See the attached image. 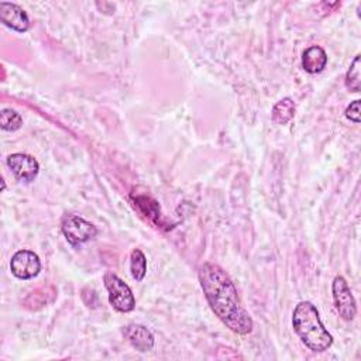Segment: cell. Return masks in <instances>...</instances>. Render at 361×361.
Listing matches in <instances>:
<instances>
[{"label":"cell","mask_w":361,"mask_h":361,"mask_svg":"<svg viewBox=\"0 0 361 361\" xmlns=\"http://www.w3.org/2000/svg\"><path fill=\"white\" fill-rule=\"evenodd\" d=\"M203 293L214 314L234 333L248 334L252 320L240 303L237 289L228 275L216 264L206 262L199 271Z\"/></svg>","instance_id":"cell-1"},{"label":"cell","mask_w":361,"mask_h":361,"mask_svg":"<svg viewBox=\"0 0 361 361\" xmlns=\"http://www.w3.org/2000/svg\"><path fill=\"white\" fill-rule=\"evenodd\" d=\"M292 326L300 340L312 351H326L333 344V337L323 326L316 306L310 302L296 305L292 314Z\"/></svg>","instance_id":"cell-2"},{"label":"cell","mask_w":361,"mask_h":361,"mask_svg":"<svg viewBox=\"0 0 361 361\" xmlns=\"http://www.w3.org/2000/svg\"><path fill=\"white\" fill-rule=\"evenodd\" d=\"M104 286L109 292V300L117 312L127 313L134 309L135 299L130 286L116 274L107 272L104 275Z\"/></svg>","instance_id":"cell-3"},{"label":"cell","mask_w":361,"mask_h":361,"mask_svg":"<svg viewBox=\"0 0 361 361\" xmlns=\"http://www.w3.org/2000/svg\"><path fill=\"white\" fill-rule=\"evenodd\" d=\"M61 228L68 243L72 245L86 243L97 234V228L90 221L75 214H65L61 221Z\"/></svg>","instance_id":"cell-4"},{"label":"cell","mask_w":361,"mask_h":361,"mask_svg":"<svg viewBox=\"0 0 361 361\" xmlns=\"http://www.w3.org/2000/svg\"><path fill=\"white\" fill-rule=\"evenodd\" d=\"M331 292H333L334 306H336L338 314L344 320H353L354 316L357 314V303H355V299H354V296L350 290V286H348L347 281L343 276L337 275L333 279Z\"/></svg>","instance_id":"cell-5"},{"label":"cell","mask_w":361,"mask_h":361,"mask_svg":"<svg viewBox=\"0 0 361 361\" xmlns=\"http://www.w3.org/2000/svg\"><path fill=\"white\" fill-rule=\"evenodd\" d=\"M10 269L18 279H31L41 271V261L34 251L20 250L10 259Z\"/></svg>","instance_id":"cell-6"},{"label":"cell","mask_w":361,"mask_h":361,"mask_svg":"<svg viewBox=\"0 0 361 361\" xmlns=\"http://www.w3.org/2000/svg\"><path fill=\"white\" fill-rule=\"evenodd\" d=\"M6 164L11 169L14 176L20 180L31 182L37 178L39 172V165L37 159L28 154H21V152L11 154L7 157Z\"/></svg>","instance_id":"cell-7"},{"label":"cell","mask_w":361,"mask_h":361,"mask_svg":"<svg viewBox=\"0 0 361 361\" xmlns=\"http://www.w3.org/2000/svg\"><path fill=\"white\" fill-rule=\"evenodd\" d=\"M0 20L4 25L18 32H25L30 28V20L27 13L14 3H0Z\"/></svg>","instance_id":"cell-8"},{"label":"cell","mask_w":361,"mask_h":361,"mask_svg":"<svg viewBox=\"0 0 361 361\" xmlns=\"http://www.w3.org/2000/svg\"><path fill=\"white\" fill-rule=\"evenodd\" d=\"M124 337L128 340V343L138 351L145 353L152 350L154 344H155V338L154 334L141 324H128L124 327L123 330Z\"/></svg>","instance_id":"cell-9"},{"label":"cell","mask_w":361,"mask_h":361,"mask_svg":"<svg viewBox=\"0 0 361 361\" xmlns=\"http://www.w3.org/2000/svg\"><path fill=\"white\" fill-rule=\"evenodd\" d=\"M327 55L319 45L309 47L302 55V66L307 73H319L326 68Z\"/></svg>","instance_id":"cell-10"},{"label":"cell","mask_w":361,"mask_h":361,"mask_svg":"<svg viewBox=\"0 0 361 361\" xmlns=\"http://www.w3.org/2000/svg\"><path fill=\"white\" fill-rule=\"evenodd\" d=\"M295 110H296V106H295V102L290 99V97H285L282 100H279L274 109H272V120L276 123V124H286L288 121H290L295 116Z\"/></svg>","instance_id":"cell-11"},{"label":"cell","mask_w":361,"mask_h":361,"mask_svg":"<svg viewBox=\"0 0 361 361\" xmlns=\"http://www.w3.org/2000/svg\"><path fill=\"white\" fill-rule=\"evenodd\" d=\"M130 271L135 281H142L147 272V258L144 252L138 248L131 251L130 255Z\"/></svg>","instance_id":"cell-12"},{"label":"cell","mask_w":361,"mask_h":361,"mask_svg":"<svg viewBox=\"0 0 361 361\" xmlns=\"http://www.w3.org/2000/svg\"><path fill=\"white\" fill-rule=\"evenodd\" d=\"M0 126L4 131H17L23 126V117L11 109H4L0 113Z\"/></svg>","instance_id":"cell-13"},{"label":"cell","mask_w":361,"mask_h":361,"mask_svg":"<svg viewBox=\"0 0 361 361\" xmlns=\"http://www.w3.org/2000/svg\"><path fill=\"white\" fill-rule=\"evenodd\" d=\"M345 86L351 92H360L361 87V73H360V55H357L345 73Z\"/></svg>","instance_id":"cell-14"},{"label":"cell","mask_w":361,"mask_h":361,"mask_svg":"<svg viewBox=\"0 0 361 361\" xmlns=\"http://www.w3.org/2000/svg\"><path fill=\"white\" fill-rule=\"evenodd\" d=\"M360 100H354L353 103H350V106H347L345 109V117L354 123H360Z\"/></svg>","instance_id":"cell-15"},{"label":"cell","mask_w":361,"mask_h":361,"mask_svg":"<svg viewBox=\"0 0 361 361\" xmlns=\"http://www.w3.org/2000/svg\"><path fill=\"white\" fill-rule=\"evenodd\" d=\"M6 189V183H4V179H1V190Z\"/></svg>","instance_id":"cell-16"}]
</instances>
